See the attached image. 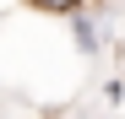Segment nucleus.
<instances>
[{
  "label": "nucleus",
  "mask_w": 125,
  "mask_h": 119,
  "mask_svg": "<svg viewBox=\"0 0 125 119\" xmlns=\"http://www.w3.org/2000/svg\"><path fill=\"white\" fill-rule=\"evenodd\" d=\"M33 6H44V11H60V16H71L82 0H33Z\"/></svg>",
  "instance_id": "f03ea898"
},
{
  "label": "nucleus",
  "mask_w": 125,
  "mask_h": 119,
  "mask_svg": "<svg viewBox=\"0 0 125 119\" xmlns=\"http://www.w3.org/2000/svg\"><path fill=\"white\" fill-rule=\"evenodd\" d=\"M65 27H71V38H76L82 54H98V49H103V27H98V16H93L87 6H76V11L65 16Z\"/></svg>",
  "instance_id": "f257e3e1"
},
{
  "label": "nucleus",
  "mask_w": 125,
  "mask_h": 119,
  "mask_svg": "<svg viewBox=\"0 0 125 119\" xmlns=\"http://www.w3.org/2000/svg\"><path fill=\"white\" fill-rule=\"evenodd\" d=\"M120 97H125V81H109V87H103V103H109V108H120Z\"/></svg>",
  "instance_id": "7ed1b4c3"
}]
</instances>
